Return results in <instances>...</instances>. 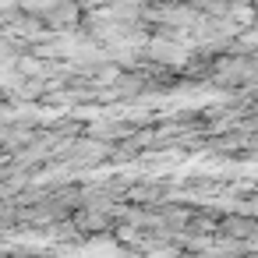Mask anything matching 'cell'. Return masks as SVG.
<instances>
[{"mask_svg":"<svg viewBox=\"0 0 258 258\" xmlns=\"http://www.w3.org/2000/svg\"><path fill=\"white\" fill-rule=\"evenodd\" d=\"M145 53L156 64H177V68L187 64V46H177V39H152L145 46Z\"/></svg>","mask_w":258,"mask_h":258,"instance_id":"obj_1","label":"cell"}]
</instances>
